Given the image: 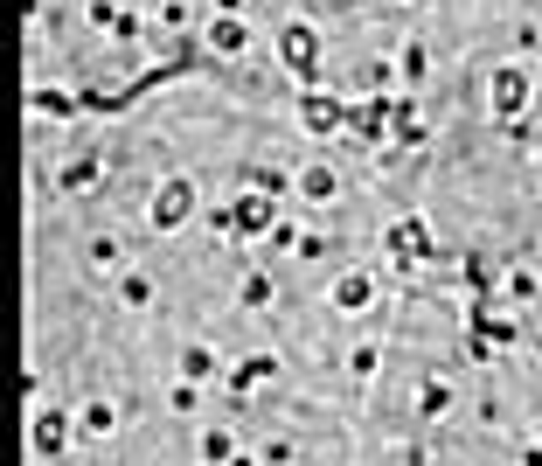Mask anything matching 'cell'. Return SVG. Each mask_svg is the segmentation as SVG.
Segmentation results:
<instances>
[{
    "mask_svg": "<svg viewBox=\"0 0 542 466\" xmlns=\"http://www.w3.org/2000/svg\"><path fill=\"white\" fill-rule=\"evenodd\" d=\"M278 56H285V70H292L299 84H313V77H320V35H313L306 21H292V28L278 35Z\"/></svg>",
    "mask_w": 542,
    "mask_h": 466,
    "instance_id": "cell-1",
    "label": "cell"
},
{
    "mask_svg": "<svg viewBox=\"0 0 542 466\" xmlns=\"http://www.w3.org/2000/svg\"><path fill=\"white\" fill-rule=\"evenodd\" d=\"M188 209H195V188L174 174V181L153 195V230H181V216H188Z\"/></svg>",
    "mask_w": 542,
    "mask_h": 466,
    "instance_id": "cell-2",
    "label": "cell"
},
{
    "mask_svg": "<svg viewBox=\"0 0 542 466\" xmlns=\"http://www.w3.org/2000/svg\"><path fill=\"white\" fill-rule=\"evenodd\" d=\"M244 42H251V35H244V21H237V14H216V21H209V35H202V49H209V56H244Z\"/></svg>",
    "mask_w": 542,
    "mask_h": 466,
    "instance_id": "cell-3",
    "label": "cell"
},
{
    "mask_svg": "<svg viewBox=\"0 0 542 466\" xmlns=\"http://www.w3.org/2000/svg\"><path fill=\"white\" fill-rule=\"evenodd\" d=\"M271 223H278V209H271L265 195H251V202H237V209H230V230H237V237H265Z\"/></svg>",
    "mask_w": 542,
    "mask_h": 466,
    "instance_id": "cell-4",
    "label": "cell"
},
{
    "mask_svg": "<svg viewBox=\"0 0 542 466\" xmlns=\"http://www.w3.org/2000/svg\"><path fill=\"white\" fill-rule=\"evenodd\" d=\"M522 98H529V77L522 70H494V112H522Z\"/></svg>",
    "mask_w": 542,
    "mask_h": 466,
    "instance_id": "cell-5",
    "label": "cell"
},
{
    "mask_svg": "<svg viewBox=\"0 0 542 466\" xmlns=\"http://www.w3.org/2000/svg\"><path fill=\"white\" fill-rule=\"evenodd\" d=\"M306 126H313V133H341V126H348V105H341V98H306Z\"/></svg>",
    "mask_w": 542,
    "mask_h": 466,
    "instance_id": "cell-6",
    "label": "cell"
},
{
    "mask_svg": "<svg viewBox=\"0 0 542 466\" xmlns=\"http://www.w3.org/2000/svg\"><path fill=\"white\" fill-rule=\"evenodd\" d=\"M334 300H341V307H369V300H376V286H369L362 272H348V279L334 286Z\"/></svg>",
    "mask_w": 542,
    "mask_h": 466,
    "instance_id": "cell-7",
    "label": "cell"
},
{
    "mask_svg": "<svg viewBox=\"0 0 542 466\" xmlns=\"http://www.w3.org/2000/svg\"><path fill=\"white\" fill-rule=\"evenodd\" d=\"M63 439H70L63 418H42V425H35V453H63Z\"/></svg>",
    "mask_w": 542,
    "mask_h": 466,
    "instance_id": "cell-8",
    "label": "cell"
},
{
    "mask_svg": "<svg viewBox=\"0 0 542 466\" xmlns=\"http://www.w3.org/2000/svg\"><path fill=\"white\" fill-rule=\"evenodd\" d=\"M230 453H237L230 432H202V460H230Z\"/></svg>",
    "mask_w": 542,
    "mask_h": 466,
    "instance_id": "cell-9",
    "label": "cell"
}]
</instances>
